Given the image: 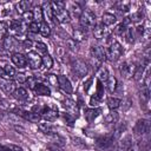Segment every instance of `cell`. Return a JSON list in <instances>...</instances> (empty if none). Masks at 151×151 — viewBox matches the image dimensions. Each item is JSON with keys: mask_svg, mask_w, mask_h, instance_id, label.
I'll return each instance as SVG.
<instances>
[{"mask_svg": "<svg viewBox=\"0 0 151 151\" xmlns=\"http://www.w3.org/2000/svg\"><path fill=\"white\" fill-rule=\"evenodd\" d=\"M105 53H106V58L109 60L116 61V60H118L122 57V54H123V47H122V45L117 40L111 39L110 42H109L107 50L105 51Z\"/></svg>", "mask_w": 151, "mask_h": 151, "instance_id": "obj_1", "label": "cell"}, {"mask_svg": "<svg viewBox=\"0 0 151 151\" xmlns=\"http://www.w3.org/2000/svg\"><path fill=\"white\" fill-rule=\"evenodd\" d=\"M79 21H80V26L83 29H90L96 26L97 20H96V15L92 11L85 9L81 12V14L79 17Z\"/></svg>", "mask_w": 151, "mask_h": 151, "instance_id": "obj_2", "label": "cell"}, {"mask_svg": "<svg viewBox=\"0 0 151 151\" xmlns=\"http://www.w3.org/2000/svg\"><path fill=\"white\" fill-rule=\"evenodd\" d=\"M40 116H41V118H44L46 122H53V120H55V119L58 118L59 112H58V109H57L55 106L45 105V106H42V109H41Z\"/></svg>", "mask_w": 151, "mask_h": 151, "instance_id": "obj_3", "label": "cell"}, {"mask_svg": "<svg viewBox=\"0 0 151 151\" xmlns=\"http://www.w3.org/2000/svg\"><path fill=\"white\" fill-rule=\"evenodd\" d=\"M136 68H137V65H136V63H132V61H124L119 66L120 74L126 79H130L131 77H133Z\"/></svg>", "mask_w": 151, "mask_h": 151, "instance_id": "obj_4", "label": "cell"}, {"mask_svg": "<svg viewBox=\"0 0 151 151\" xmlns=\"http://www.w3.org/2000/svg\"><path fill=\"white\" fill-rule=\"evenodd\" d=\"M113 140H114L113 133H107V134H104V136H101L100 138L97 139L96 146L99 150H107V149H110L112 146Z\"/></svg>", "mask_w": 151, "mask_h": 151, "instance_id": "obj_5", "label": "cell"}, {"mask_svg": "<svg viewBox=\"0 0 151 151\" xmlns=\"http://www.w3.org/2000/svg\"><path fill=\"white\" fill-rule=\"evenodd\" d=\"M52 13H53V19L55 20V22H59V24H66L71 19L70 12L66 8L52 9Z\"/></svg>", "mask_w": 151, "mask_h": 151, "instance_id": "obj_6", "label": "cell"}, {"mask_svg": "<svg viewBox=\"0 0 151 151\" xmlns=\"http://www.w3.org/2000/svg\"><path fill=\"white\" fill-rule=\"evenodd\" d=\"M26 59H27V64L32 70H38L41 66V57L39 55L38 52H34V51L27 52Z\"/></svg>", "mask_w": 151, "mask_h": 151, "instance_id": "obj_7", "label": "cell"}, {"mask_svg": "<svg viewBox=\"0 0 151 151\" xmlns=\"http://www.w3.org/2000/svg\"><path fill=\"white\" fill-rule=\"evenodd\" d=\"M72 68H73V72L79 77V78H84L87 72H88V66L86 65L85 61L80 60V59H77L76 61H73L72 64Z\"/></svg>", "mask_w": 151, "mask_h": 151, "instance_id": "obj_8", "label": "cell"}, {"mask_svg": "<svg viewBox=\"0 0 151 151\" xmlns=\"http://www.w3.org/2000/svg\"><path fill=\"white\" fill-rule=\"evenodd\" d=\"M17 114L21 116L24 119L31 122V123H40L41 120V116L35 113V112H32V111H26V110H21V109H17L14 111Z\"/></svg>", "mask_w": 151, "mask_h": 151, "instance_id": "obj_9", "label": "cell"}, {"mask_svg": "<svg viewBox=\"0 0 151 151\" xmlns=\"http://www.w3.org/2000/svg\"><path fill=\"white\" fill-rule=\"evenodd\" d=\"M133 131L137 136L149 134V132H150V122L145 120V119H138L134 127H133Z\"/></svg>", "mask_w": 151, "mask_h": 151, "instance_id": "obj_10", "label": "cell"}, {"mask_svg": "<svg viewBox=\"0 0 151 151\" xmlns=\"http://www.w3.org/2000/svg\"><path fill=\"white\" fill-rule=\"evenodd\" d=\"M15 76V70L7 63V61H0V77L2 79H12Z\"/></svg>", "mask_w": 151, "mask_h": 151, "instance_id": "obj_11", "label": "cell"}, {"mask_svg": "<svg viewBox=\"0 0 151 151\" xmlns=\"http://www.w3.org/2000/svg\"><path fill=\"white\" fill-rule=\"evenodd\" d=\"M57 80H58V87H59L61 91H64V92L67 93V94H71V93L73 92V87H72L71 81L68 80L67 77L60 74V76H57Z\"/></svg>", "mask_w": 151, "mask_h": 151, "instance_id": "obj_12", "label": "cell"}, {"mask_svg": "<svg viewBox=\"0 0 151 151\" xmlns=\"http://www.w3.org/2000/svg\"><path fill=\"white\" fill-rule=\"evenodd\" d=\"M25 22L21 19H14L9 22V28L14 34L17 35H21L22 33H25Z\"/></svg>", "mask_w": 151, "mask_h": 151, "instance_id": "obj_13", "label": "cell"}, {"mask_svg": "<svg viewBox=\"0 0 151 151\" xmlns=\"http://www.w3.org/2000/svg\"><path fill=\"white\" fill-rule=\"evenodd\" d=\"M11 59H12L13 64H14L17 67H19V68H24V67L27 66V59H26V55H24V54L20 53V52H14V53L12 54Z\"/></svg>", "mask_w": 151, "mask_h": 151, "instance_id": "obj_14", "label": "cell"}, {"mask_svg": "<svg viewBox=\"0 0 151 151\" xmlns=\"http://www.w3.org/2000/svg\"><path fill=\"white\" fill-rule=\"evenodd\" d=\"M19 46H20V42L15 39V37L9 35L4 39V48L7 51H15L19 48Z\"/></svg>", "mask_w": 151, "mask_h": 151, "instance_id": "obj_15", "label": "cell"}, {"mask_svg": "<svg viewBox=\"0 0 151 151\" xmlns=\"http://www.w3.org/2000/svg\"><path fill=\"white\" fill-rule=\"evenodd\" d=\"M132 146V137L126 134L117 143V151H127Z\"/></svg>", "mask_w": 151, "mask_h": 151, "instance_id": "obj_16", "label": "cell"}, {"mask_svg": "<svg viewBox=\"0 0 151 151\" xmlns=\"http://www.w3.org/2000/svg\"><path fill=\"white\" fill-rule=\"evenodd\" d=\"M93 35L96 39H104L109 35V31L101 22L96 24V26L93 27Z\"/></svg>", "mask_w": 151, "mask_h": 151, "instance_id": "obj_17", "label": "cell"}, {"mask_svg": "<svg viewBox=\"0 0 151 151\" xmlns=\"http://www.w3.org/2000/svg\"><path fill=\"white\" fill-rule=\"evenodd\" d=\"M91 54H92V58L99 60L100 63L106 59L105 50H104L101 46H92V47H91Z\"/></svg>", "mask_w": 151, "mask_h": 151, "instance_id": "obj_18", "label": "cell"}, {"mask_svg": "<svg viewBox=\"0 0 151 151\" xmlns=\"http://www.w3.org/2000/svg\"><path fill=\"white\" fill-rule=\"evenodd\" d=\"M63 106H64V107L66 109V111H67L68 113H71L72 116H74V114H76V117L78 116L79 110H78L77 103H76L74 100H72V99H65L64 103H63Z\"/></svg>", "mask_w": 151, "mask_h": 151, "instance_id": "obj_19", "label": "cell"}, {"mask_svg": "<svg viewBox=\"0 0 151 151\" xmlns=\"http://www.w3.org/2000/svg\"><path fill=\"white\" fill-rule=\"evenodd\" d=\"M0 87L2 88V91L4 92H6V93H13V91L15 90V84L12 81V80H9V79H2V78H0Z\"/></svg>", "mask_w": 151, "mask_h": 151, "instance_id": "obj_20", "label": "cell"}, {"mask_svg": "<svg viewBox=\"0 0 151 151\" xmlns=\"http://www.w3.org/2000/svg\"><path fill=\"white\" fill-rule=\"evenodd\" d=\"M13 97L17 99V100H19V101H26L27 99H28V93H27V91H26V88H24V87H17L14 91H13Z\"/></svg>", "mask_w": 151, "mask_h": 151, "instance_id": "obj_21", "label": "cell"}, {"mask_svg": "<svg viewBox=\"0 0 151 151\" xmlns=\"http://www.w3.org/2000/svg\"><path fill=\"white\" fill-rule=\"evenodd\" d=\"M116 21H117V18H116V15L112 14V13L106 12V13H104V14L101 15V24H103L105 27L112 26L113 24H116Z\"/></svg>", "mask_w": 151, "mask_h": 151, "instance_id": "obj_22", "label": "cell"}, {"mask_svg": "<svg viewBox=\"0 0 151 151\" xmlns=\"http://www.w3.org/2000/svg\"><path fill=\"white\" fill-rule=\"evenodd\" d=\"M101 113V109H87L85 110V118L88 123H92L99 114Z\"/></svg>", "mask_w": 151, "mask_h": 151, "instance_id": "obj_23", "label": "cell"}, {"mask_svg": "<svg viewBox=\"0 0 151 151\" xmlns=\"http://www.w3.org/2000/svg\"><path fill=\"white\" fill-rule=\"evenodd\" d=\"M34 91V93L37 94V96H51V88L47 86V85H45V84H41V83H39L37 86H35V88L33 90Z\"/></svg>", "mask_w": 151, "mask_h": 151, "instance_id": "obj_24", "label": "cell"}, {"mask_svg": "<svg viewBox=\"0 0 151 151\" xmlns=\"http://www.w3.org/2000/svg\"><path fill=\"white\" fill-rule=\"evenodd\" d=\"M29 7H31V2L29 1H26V0H21V1H19L15 5V9H17V12L20 15H22L25 12L29 11Z\"/></svg>", "mask_w": 151, "mask_h": 151, "instance_id": "obj_25", "label": "cell"}, {"mask_svg": "<svg viewBox=\"0 0 151 151\" xmlns=\"http://www.w3.org/2000/svg\"><path fill=\"white\" fill-rule=\"evenodd\" d=\"M105 86H106V90L112 93L116 91V87H117V79L113 77V76H109L107 80L105 81Z\"/></svg>", "mask_w": 151, "mask_h": 151, "instance_id": "obj_26", "label": "cell"}, {"mask_svg": "<svg viewBox=\"0 0 151 151\" xmlns=\"http://www.w3.org/2000/svg\"><path fill=\"white\" fill-rule=\"evenodd\" d=\"M130 1H119V2H117L116 4V8H117V11L118 12H120V13H127L129 11H130Z\"/></svg>", "mask_w": 151, "mask_h": 151, "instance_id": "obj_27", "label": "cell"}, {"mask_svg": "<svg viewBox=\"0 0 151 151\" xmlns=\"http://www.w3.org/2000/svg\"><path fill=\"white\" fill-rule=\"evenodd\" d=\"M120 103H122V100L118 99V98H116V97H109L106 99V104H107L109 109H111V110L118 109L120 106Z\"/></svg>", "mask_w": 151, "mask_h": 151, "instance_id": "obj_28", "label": "cell"}, {"mask_svg": "<svg viewBox=\"0 0 151 151\" xmlns=\"http://www.w3.org/2000/svg\"><path fill=\"white\" fill-rule=\"evenodd\" d=\"M48 137H50V139H51V142H52L53 144H57V145H59V146H63V145L65 144V139H64L59 133L53 132V133L48 134Z\"/></svg>", "mask_w": 151, "mask_h": 151, "instance_id": "obj_29", "label": "cell"}, {"mask_svg": "<svg viewBox=\"0 0 151 151\" xmlns=\"http://www.w3.org/2000/svg\"><path fill=\"white\" fill-rule=\"evenodd\" d=\"M143 18H144V11H143V8H140L137 12H134L133 14H131L129 17V20H130V22H138V21H142Z\"/></svg>", "mask_w": 151, "mask_h": 151, "instance_id": "obj_30", "label": "cell"}, {"mask_svg": "<svg viewBox=\"0 0 151 151\" xmlns=\"http://www.w3.org/2000/svg\"><path fill=\"white\" fill-rule=\"evenodd\" d=\"M39 33L42 35V37H50L51 34V28H50V25L46 22V21H42L39 24Z\"/></svg>", "mask_w": 151, "mask_h": 151, "instance_id": "obj_31", "label": "cell"}, {"mask_svg": "<svg viewBox=\"0 0 151 151\" xmlns=\"http://www.w3.org/2000/svg\"><path fill=\"white\" fill-rule=\"evenodd\" d=\"M73 38H74V41H83V40H85L86 39V32H85V29H83V28L74 29Z\"/></svg>", "mask_w": 151, "mask_h": 151, "instance_id": "obj_32", "label": "cell"}, {"mask_svg": "<svg viewBox=\"0 0 151 151\" xmlns=\"http://www.w3.org/2000/svg\"><path fill=\"white\" fill-rule=\"evenodd\" d=\"M41 65H42L45 68H47V70L53 66V59H52V57H51L48 53H46V54H44V55L41 57Z\"/></svg>", "mask_w": 151, "mask_h": 151, "instance_id": "obj_33", "label": "cell"}, {"mask_svg": "<svg viewBox=\"0 0 151 151\" xmlns=\"http://www.w3.org/2000/svg\"><path fill=\"white\" fill-rule=\"evenodd\" d=\"M38 129H39L42 133H45V134H51V133H53V127H52V125H51L50 123H40V124L38 125Z\"/></svg>", "mask_w": 151, "mask_h": 151, "instance_id": "obj_34", "label": "cell"}, {"mask_svg": "<svg viewBox=\"0 0 151 151\" xmlns=\"http://www.w3.org/2000/svg\"><path fill=\"white\" fill-rule=\"evenodd\" d=\"M32 12H33V15H34V21H35V22H38V24L42 22V19H44L42 8L38 6V7H35V8H34V11H32Z\"/></svg>", "mask_w": 151, "mask_h": 151, "instance_id": "obj_35", "label": "cell"}, {"mask_svg": "<svg viewBox=\"0 0 151 151\" xmlns=\"http://www.w3.org/2000/svg\"><path fill=\"white\" fill-rule=\"evenodd\" d=\"M21 20L25 22V24H31V22H33L34 21V15H33V12L32 11H27V12H25L22 15H21Z\"/></svg>", "mask_w": 151, "mask_h": 151, "instance_id": "obj_36", "label": "cell"}, {"mask_svg": "<svg viewBox=\"0 0 151 151\" xmlns=\"http://www.w3.org/2000/svg\"><path fill=\"white\" fill-rule=\"evenodd\" d=\"M149 97H150V91H149V87L144 86L142 88V92H140V101L143 103V105H146L147 100H149Z\"/></svg>", "mask_w": 151, "mask_h": 151, "instance_id": "obj_37", "label": "cell"}, {"mask_svg": "<svg viewBox=\"0 0 151 151\" xmlns=\"http://www.w3.org/2000/svg\"><path fill=\"white\" fill-rule=\"evenodd\" d=\"M8 33V24L5 21H0V40H4Z\"/></svg>", "mask_w": 151, "mask_h": 151, "instance_id": "obj_38", "label": "cell"}, {"mask_svg": "<svg viewBox=\"0 0 151 151\" xmlns=\"http://www.w3.org/2000/svg\"><path fill=\"white\" fill-rule=\"evenodd\" d=\"M107 78H109V72H107V70L105 68V67H100L99 68V71H98V79H99V81L101 83H105L106 80H107Z\"/></svg>", "mask_w": 151, "mask_h": 151, "instance_id": "obj_39", "label": "cell"}, {"mask_svg": "<svg viewBox=\"0 0 151 151\" xmlns=\"http://www.w3.org/2000/svg\"><path fill=\"white\" fill-rule=\"evenodd\" d=\"M118 113L117 112H110L106 117H105V122L107 124H116L118 122Z\"/></svg>", "mask_w": 151, "mask_h": 151, "instance_id": "obj_40", "label": "cell"}, {"mask_svg": "<svg viewBox=\"0 0 151 151\" xmlns=\"http://www.w3.org/2000/svg\"><path fill=\"white\" fill-rule=\"evenodd\" d=\"M70 9L73 13V15H76V17H80V14L83 12L81 11V7H80V5L78 2H72L71 6H70Z\"/></svg>", "mask_w": 151, "mask_h": 151, "instance_id": "obj_41", "label": "cell"}, {"mask_svg": "<svg viewBox=\"0 0 151 151\" xmlns=\"http://www.w3.org/2000/svg\"><path fill=\"white\" fill-rule=\"evenodd\" d=\"M26 84H27L28 88L34 90V88H35V86L39 84V83H38V78H37V77H34V76H31V77H28V78H27Z\"/></svg>", "mask_w": 151, "mask_h": 151, "instance_id": "obj_42", "label": "cell"}, {"mask_svg": "<svg viewBox=\"0 0 151 151\" xmlns=\"http://www.w3.org/2000/svg\"><path fill=\"white\" fill-rule=\"evenodd\" d=\"M35 48H37L38 53H39V52H40V53H44V54L47 53V46H46V44H44V42H41V41L35 42Z\"/></svg>", "mask_w": 151, "mask_h": 151, "instance_id": "obj_43", "label": "cell"}, {"mask_svg": "<svg viewBox=\"0 0 151 151\" xmlns=\"http://www.w3.org/2000/svg\"><path fill=\"white\" fill-rule=\"evenodd\" d=\"M14 79H15L17 83L22 84V83H26V80H27V76H26L25 73H15Z\"/></svg>", "mask_w": 151, "mask_h": 151, "instance_id": "obj_44", "label": "cell"}, {"mask_svg": "<svg viewBox=\"0 0 151 151\" xmlns=\"http://www.w3.org/2000/svg\"><path fill=\"white\" fill-rule=\"evenodd\" d=\"M63 118L65 119V122H66L68 125H73L74 116H72V114H71V113H68V112H64V113H63Z\"/></svg>", "mask_w": 151, "mask_h": 151, "instance_id": "obj_45", "label": "cell"}, {"mask_svg": "<svg viewBox=\"0 0 151 151\" xmlns=\"http://www.w3.org/2000/svg\"><path fill=\"white\" fill-rule=\"evenodd\" d=\"M28 32H31V33H38L39 32V24L38 22H35V21H33V22H31L29 25H28Z\"/></svg>", "mask_w": 151, "mask_h": 151, "instance_id": "obj_46", "label": "cell"}, {"mask_svg": "<svg viewBox=\"0 0 151 151\" xmlns=\"http://www.w3.org/2000/svg\"><path fill=\"white\" fill-rule=\"evenodd\" d=\"M46 79H47V81H48L50 84H52V85H54V86H58V80H57V76H54V74H47Z\"/></svg>", "mask_w": 151, "mask_h": 151, "instance_id": "obj_47", "label": "cell"}, {"mask_svg": "<svg viewBox=\"0 0 151 151\" xmlns=\"http://www.w3.org/2000/svg\"><path fill=\"white\" fill-rule=\"evenodd\" d=\"M47 150H48V151H63V149H61L59 145L53 144V143H51V144L47 145Z\"/></svg>", "mask_w": 151, "mask_h": 151, "instance_id": "obj_48", "label": "cell"}, {"mask_svg": "<svg viewBox=\"0 0 151 151\" xmlns=\"http://www.w3.org/2000/svg\"><path fill=\"white\" fill-rule=\"evenodd\" d=\"M7 146L11 149V151H22V149H21L20 146L14 145V144H9V145H7Z\"/></svg>", "mask_w": 151, "mask_h": 151, "instance_id": "obj_49", "label": "cell"}, {"mask_svg": "<svg viewBox=\"0 0 151 151\" xmlns=\"http://www.w3.org/2000/svg\"><path fill=\"white\" fill-rule=\"evenodd\" d=\"M127 151H142V147H140V145H138V144H136V145L132 144V146H131Z\"/></svg>", "mask_w": 151, "mask_h": 151, "instance_id": "obj_50", "label": "cell"}, {"mask_svg": "<svg viewBox=\"0 0 151 151\" xmlns=\"http://www.w3.org/2000/svg\"><path fill=\"white\" fill-rule=\"evenodd\" d=\"M0 104H1V99H0Z\"/></svg>", "mask_w": 151, "mask_h": 151, "instance_id": "obj_51", "label": "cell"}]
</instances>
